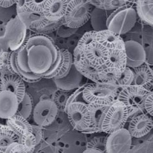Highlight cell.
Listing matches in <instances>:
<instances>
[{"mask_svg": "<svg viewBox=\"0 0 153 153\" xmlns=\"http://www.w3.org/2000/svg\"><path fill=\"white\" fill-rule=\"evenodd\" d=\"M29 68L42 78L54 71L61 59L60 49L47 35L36 33L25 40Z\"/></svg>", "mask_w": 153, "mask_h": 153, "instance_id": "6da1fadb", "label": "cell"}, {"mask_svg": "<svg viewBox=\"0 0 153 153\" xmlns=\"http://www.w3.org/2000/svg\"><path fill=\"white\" fill-rule=\"evenodd\" d=\"M5 66L12 73L19 76L24 82L35 83L41 80V76L32 73L29 68L25 42L19 49L14 51L3 53Z\"/></svg>", "mask_w": 153, "mask_h": 153, "instance_id": "7a4b0ae2", "label": "cell"}, {"mask_svg": "<svg viewBox=\"0 0 153 153\" xmlns=\"http://www.w3.org/2000/svg\"><path fill=\"white\" fill-rule=\"evenodd\" d=\"M118 88L105 83H88L83 90V100L88 104L111 105L117 100Z\"/></svg>", "mask_w": 153, "mask_h": 153, "instance_id": "3957f363", "label": "cell"}, {"mask_svg": "<svg viewBox=\"0 0 153 153\" xmlns=\"http://www.w3.org/2000/svg\"><path fill=\"white\" fill-rule=\"evenodd\" d=\"M94 7L87 0H68L64 17V25L78 29L90 20Z\"/></svg>", "mask_w": 153, "mask_h": 153, "instance_id": "277c9868", "label": "cell"}, {"mask_svg": "<svg viewBox=\"0 0 153 153\" xmlns=\"http://www.w3.org/2000/svg\"><path fill=\"white\" fill-rule=\"evenodd\" d=\"M27 28L25 24L17 16L7 24L3 36L0 37V44L4 52L10 49L14 51L23 44L27 36Z\"/></svg>", "mask_w": 153, "mask_h": 153, "instance_id": "5b68a950", "label": "cell"}, {"mask_svg": "<svg viewBox=\"0 0 153 153\" xmlns=\"http://www.w3.org/2000/svg\"><path fill=\"white\" fill-rule=\"evenodd\" d=\"M152 92L141 87L130 85L122 88L118 93L117 100L126 106L129 117L144 109L145 100Z\"/></svg>", "mask_w": 153, "mask_h": 153, "instance_id": "8992f818", "label": "cell"}, {"mask_svg": "<svg viewBox=\"0 0 153 153\" xmlns=\"http://www.w3.org/2000/svg\"><path fill=\"white\" fill-rule=\"evenodd\" d=\"M129 118L126 106L117 100L109 106L102 125L103 132L109 134L122 129Z\"/></svg>", "mask_w": 153, "mask_h": 153, "instance_id": "52a82bcc", "label": "cell"}, {"mask_svg": "<svg viewBox=\"0 0 153 153\" xmlns=\"http://www.w3.org/2000/svg\"><path fill=\"white\" fill-rule=\"evenodd\" d=\"M64 112L74 130L83 133L88 129L90 115L88 104L82 102L71 103L65 108Z\"/></svg>", "mask_w": 153, "mask_h": 153, "instance_id": "ba28073f", "label": "cell"}, {"mask_svg": "<svg viewBox=\"0 0 153 153\" xmlns=\"http://www.w3.org/2000/svg\"><path fill=\"white\" fill-rule=\"evenodd\" d=\"M59 108L53 100L45 99L36 105L33 110V119L39 126H50L56 120Z\"/></svg>", "mask_w": 153, "mask_h": 153, "instance_id": "9c48e42d", "label": "cell"}, {"mask_svg": "<svg viewBox=\"0 0 153 153\" xmlns=\"http://www.w3.org/2000/svg\"><path fill=\"white\" fill-rule=\"evenodd\" d=\"M132 142L130 133L124 127L108 134L106 140V153H129Z\"/></svg>", "mask_w": 153, "mask_h": 153, "instance_id": "30bf717a", "label": "cell"}, {"mask_svg": "<svg viewBox=\"0 0 153 153\" xmlns=\"http://www.w3.org/2000/svg\"><path fill=\"white\" fill-rule=\"evenodd\" d=\"M124 49L126 67L134 68L145 63L146 51L139 42L134 40L125 41Z\"/></svg>", "mask_w": 153, "mask_h": 153, "instance_id": "8fae6325", "label": "cell"}, {"mask_svg": "<svg viewBox=\"0 0 153 153\" xmlns=\"http://www.w3.org/2000/svg\"><path fill=\"white\" fill-rule=\"evenodd\" d=\"M152 116L144 113L134 117L130 120L128 130L133 138H140L147 136L153 128Z\"/></svg>", "mask_w": 153, "mask_h": 153, "instance_id": "7c38bea8", "label": "cell"}, {"mask_svg": "<svg viewBox=\"0 0 153 153\" xmlns=\"http://www.w3.org/2000/svg\"><path fill=\"white\" fill-rule=\"evenodd\" d=\"M73 57L74 65L84 77L89 79L93 82H100L98 74L101 70L90 64L84 56L82 51L75 47L74 50Z\"/></svg>", "mask_w": 153, "mask_h": 153, "instance_id": "4fadbf2b", "label": "cell"}, {"mask_svg": "<svg viewBox=\"0 0 153 153\" xmlns=\"http://www.w3.org/2000/svg\"><path fill=\"white\" fill-rule=\"evenodd\" d=\"M7 91L16 94L20 102L26 93L24 81L19 76L11 73L0 78V91Z\"/></svg>", "mask_w": 153, "mask_h": 153, "instance_id": "5bb4252c", "label": "cell"}, {"mask_svg": "<svg viewBox=\"0 0 153 153\" xmlns=\"http://www.w3.org/2000/svg\"><path fill=\"white\" fill-rule=\"evenodd\" d=\"M108 49L96 42L86 48L83 54L91 65L101 70L105 67Z\"/></svg>", "mask_w": 153, "mask_h": 153, "instance_id": "9a60e30c", "label": "cell"}, {"mask_svg": "<svg viewBox=\"0 0 153 153\" xmlns=\"http://www.w3.org/2000/svg\"><path fill=\"white\" fill-rule=\"evenodd\" d=\"M88 105L90 115V123L88 129L83 134H90L103 132V122L110 105L88 104Z\"/></svg>", "mask_w": 153, "mask_h": 153, "instance_id": "2e32d148", "label": "cell"}, {"mask_svg": "<svg viewBox=\"0 0 153 153\" xmlns=\"http://www.w3.org/2000/svg\"><path fill=\"white\" fill-rule=\"evenodd\" d=\"M83 77L76 70L73 63L70 71L67 75L62 78L52 79L58 89L70 92L81 86Z\"/></svg>", "mask_w": 153, "mask_h": 153, "instance_id": "e0dca14e", "label": "cell"}, {"mask_svg": "<svg viewBox=\"0 0 153 153\" xmlns=\"http://www.w3.org/2000/svg\"><path fill=\"white\" fill-rule=\"evenodd\" d=\"M19 101L17 95L11 91H0V118L7 119L16 114Z\"/></svg>", "mask_w": 153, "mask_h": 153, "instance_id": "ac0fdd59", "label": "cell"}, {"mask_svg": "<svg viewBox=\"0 0 153 153\" xmlns=\"http://www.w3.org/2000/svg\"><path fill=\"white\" fill-rule=\"evenodd\" d=\"M68 0H47L42 10L44 17L56 22L64 19Z\"/></svg>", "mask_w": 153, "mask_h": 153, "instance_id": "d6986e66", "label": "cell"}, {"mask_svg": "<svg viewBox=\"0 0 153 153\" xmlns=\"http://www.w3.org/2000/svg\"><path fill=\"white\" fill-rule=\"evenodd\" d=\"M132 69L134 80L131 85L141 87L151 92L153 91V71L151 67L144 63Z\"/></svg>", "mask_w": 153, "mask_h": 153, "instance_id": "ffe728a7", "label": "cell"}, {"mask_svg": "<svg viewBox=\"0 0 153 153\" xmlns=\"http://www.w3.org/2000/svg\"><path fill=\"white\" fill-rule=\"evenodd\" d=\"M63 24L64 19L53 22L48 20L41 14L31 21L27 25V28L36 33L46 35L57 31Z\"/></svg>", "mask_w": 153, "mask_h": 153, "instance_id": "44dd1931", "label": "cell"}, {"mask_svg": "<svg viewBox=\"0 0 153 153\" xmlns=\"http://www.w3.org/2000/svg\"><path fill=\"white\" fill-rule=\"evenodd\" d=\"M96 41L107 49H124V42L120 35L109 30L97 32Z\"/></svg>", "mask_w": 153, "mask_h": 153, "instance_id": "7402d4cb", "label": "cell"}, {"mask_svg": "<svg viewBox=\"0 0 153 153\" xmlns=\"http://www.w3.org/2000/svg\"><path fill=\"white\" fill-rule=\"evenodd\" d=\"M128 6V4H125L112 11L107 20L108 30L121 35Z\"/></svg>", "mask_w": 153, "mask_h": 153, "instance_id": "603a6c76", "label": "cell"}, {"mask_svg": "<svg viewBox=\"0 0 153 153\" xmlns=\"http://www.w3.org/2000/svg\"><path fill=\"white\" fill-rule=\"evenodd\" d=\"M105 66L122 71L126 67V56L125 49H108Z\"/></svg>", "mask_w": 153, "mask_h": 153, "instance_id": "cb8c5ba5", "label": "cell"}, {"mask_svg": "<svg viewBox=\"0 0 153 153\" xmlns=\"http://www.w3.org/2000/svg\"><path fill=\"white\" fill-rule=\"evenodd\" d=\"M6 120L7 125L15 132L19 138L25 133L33 132V128L32 125L28 122L27 119L21 116L16 114Z\"/></svg>", "mask_w": 153, "mask_h": 153, "instance_id": "d4e9b609", "label": "cell"}, {"mask_svg": "<svg viewBox=\"0 0 153 153\" xmlns=\"http://www.w3.org/2000/svg\"><path fill=\"white\" fill-rule=\"evenodd\" d=\"M136 12L143 22L153 26V0H136Z\"/></svg>", "mask_w": 153, "mask_h": 153, "instance_id": "484cf974", "label": "cell"}, {"mask_svg": "<svg viewBox=\"0 0 153 153\" xmlns=\"http://www.w3.org/2000/svg\"><path fill=\"white\" fill-rule=\"evenodd\" d=\"M112 11L94 7L90 19L91 24L93 30L99 32L107 29V20Z\"/></svg>", "mask_w": 153, "mask_h": 153, "instance_id": "4316f807", "label": "cell"}, {"mask_svg": "<svg viewBox=\"0 0 153 153\" xmlns=\"http://www.w3.org/2000/svg\"><path fill=\"white\" fill-rule=\"evenodd\" d=\"M19 139L8 126L0 124V153H5L7 147L12 143L19 141Z\"/></svg>", "mask_w": 153, "mask_h": 153, "instance_id": "83f0119b", "label": "cell"}, {"mask_svg": "<svg viewBox=\"0 0 153 153\" xmlns=\"http://www.w3.org/2000/svg\"><path fill=\"white\" fill-rule=\"evenodd\" d=\"M121 74V71L119 69L105 67L99 72V82L115 85V83L120 76Z\"/></svg>", "mask_w": 153, "mask_h": 153, "instance_id": "f1b7e54d", "label": "cell"}, {"mask_svg": "<svg viewBox=\"0 0 153 153\" xmlns=\"http://www.w3.org/2000/svg\"><path fill=\"white\" fill-rule=\"evenodd\" d=\"M61 61L59 71L53 78H60L67 75L73 65V54L67 49H60Z\"/></svg>", "mask_w": 153, "mask_h": 153, "instance_id": "f546056e", "label": "cell"}, {"mask_svg": "<svg viewBox=\"0 0 153 153\" xmlns=\"http://www.w3.org/2000/svg\"><path fill=\"white\" fill-rule=\"evenodd\" d=\"M107 136H96L87 143L85 153H106V143Z\"/></svg>", "mask_w": 153, "mask_h": 153, "instance_id": "4dcf8cb0", "label": "cell"}, {"mask_svg": "<svg viewBox=\"0 0 153 153\" xmlns=\"http://www.w3.org/2000/svg\"><path fill=\"white\" fill-rule=\"evenodd\" d=\"M137 17L135 9L130 4H128L121 35L126 34L132 30L135 25Z\"/></svg>", "mask_w": 153, "mask_h": 153, "instance_id": "1f68e13d", "label": "cell"}, {"mask_svg": "<svg viewBox=\"0 0 153 153\" xmlns=\"http://www.w3.org/2000/svg\"><path fill=\"white\" fill-rule=\"evenodd\" d=\"M33 110L32 99L29 94L25 93L22 101L19 103L17 115L28 119L30 117Z\"/></svg>", "mask_w": 153, "mask_h": 153, "instance_id": "d6a6232c", "label": "cell"}, {"mask_svg": "<svg viewBox=\"0 0 153 153\" xmlns=\"http://www.w3.org/2000/svg\"><path fill=\"white\" fill-rule=\"evenodd\" d=\"M47 0H23L22 6L28 12L36 14H42L44 7Z\"/></svg>", "mask_w": 153, "mask_h": 153, "instance_id": "836d02e7", "label": "cell"}, {"mask_svg": "<svg viewBox=\"0 0 153 153\" xmlns=\"http://www.w3.org/2000/svg\"><path fill=\"white\" fill-rule=\"evenodd\" d=\"M18 142L23 145L28 153H33L36 145V138L33 132H28L20 137Z\"/></svg>", "mask_w": 153, "mask_h": 153, "instance_id": "e575fe53", "label": "cell"}, {"mask_svg": "<svg viewBox=\"0 0 153 153\" xmlns=\"http://www.w3.org/2000/svg\"><path fill=\"white\" fill-rule=\"evenodd\" d=\"M96 34L97 32L94 30L86 32L77 42L76 47L83 51L91 44L97 42Z\"/></svg>", "mask_w": 153, "mask_h": 153, "instance_id": "d590c367", "label": "cell"}, {"mask_svg": "<svg viewBox=\"0 0 153 153\" xmlns=\"http://www.w3.org/2000/svg\"><path fill=\"white\" fill-rule=\"evenodd\" d=\"M134 80V74L132 68L126 67L124 70L121 71L120 76L115 85L117 87L123 88L132 85Z\"/></svg>", "mask_w": 153, "mask_h": 153, "instance_id": "8d00e7d4", "label": "cell"}, {"mask_svg": "<svg viewBox=\"0 0 153 153\" xmlns=\"http://www.w3.org/2000/svg\"><path fill=\"white\" fill-rule=\"evenodd\" d=\"M71 92L72 91L68 92L58 89L54 93L53 100L58 106L59 109L61 108L65 110L66 103Z\"/></svg>", "mask_w": 153, "mask_h": 153, "instance_id": "74e56055", "label": "cell"}, {"mask_svg": "<svg viewBox=\"0 0 153 153\" xmlns=\"http://www.w3.org/2000/svg\"><path fill=\"white\" fill-rule=\"evenodd\" d=\"M126 4L123 0H104L102 9L108 11H114Z\"/></svg>", "mask_w": 153, "mask_h": 153, "instance_id": "f35d334b", "label": "cell"}, {"mask_svg": "<svg viewBox=\"0 0 153 153\" xmlns=\"http://www.w3.org/2000/svg\"><path fill=\"white\" fill-rule=\"evenodd\" d=\"M28 153L26 148L19 142L11 143L7 148L5 153Z\"/></svg>", "mask_w": 153, "mask_h": 153, "instance_id": "ab89813d", "label": "cell"}, {"mask_svg": "<svg viewBox=\"0 0 153 153\" xmlns=\"http://www.w3.org/2000/svg\"><path fill=\"white\" fill-rule=\"evenodd\" d=\"M153 93L151 92L147 96L144 103V109L147 114L152 117L153 116Z\"/></svg>", "mask_w": 153, "mask_h": 153, "instance_id": "60d3db41", "label": "cell"}, {"mask_svg": "<svg viewBox=\"0 0 153 153\" xmlns=\"http://www.w3.org/2000/svg\"><path fill=\"white\" fill-rule=\"evenodd\" d=\"M78 29H71L63 25L57 31L59 32V35L63 37L70 36L74 34Z\"/></svg>", "mask_w": 153, "mask_h": 153, "instance_id": "b9f144b4", "label": "cell"}, {"mask_svg": "<svg viewBox=\"0 0 153 153\" xmlns=\"http://www.w3.org/2000/svg\"><path fill=\"white\" fill-rule=\"evenodd\" d=\"M18 0H0V6L4 8L10 7L17 3Z\"/></svg>", "mask_w": 153, "mask_h": 153, "instance_id": "7bdbcfd3", "label": "cell"}, {"mask_svg": "<svg viewBox=\"0 0 153 153\" xmlns=\"http://www.w3.org/2000/svg\"><path fill=\"white\" fill-rule=\"evenodd\" d=\"M126 4H130L131 3H133L136 0H123Z\"/></svg>", "mask_w": 153, "mask_h": 153, "instance_id": "ee69618b", "label": "cell"}, {"mask_svg": "<svg viewBox=\"0 0 153 153\" xmlns=\"http://www.w3.org/2000/svg\"><path fill=\"white\" fill-rule=\"evenodd\" d=\"M4 52V51L1 45L0 44V57H1V56L2 55V54Z\"/></svg>", "mask_w": 153, "mask_h": 153, "instance_id": "f6af8a7d", "label": "cell"}]
</instances>
